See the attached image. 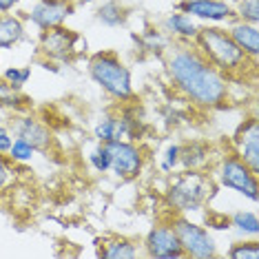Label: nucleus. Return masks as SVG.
<instances>
[{"label": "nucleus", "mask_w": 259, "mask_h": 259, "mask_svg": "<svg viewBox=\"0 0 259 259\" xmlns=\"http://www.w3.org/2000/svg\"><path fill=\"white\" fill-rule=\"evenodd\" d=\"M166 73L173 87L195 107L224 109L231 98V82L204 58L195 45L178 42L168 49Z\"/></svg>", "instance_id": "f257e3e1"}, {"label": "nucleus", "mask_w": 259, "mask_h": 259, "mask_svg": "<svg viewBox=\"0 0 259 259\" xmlns=\"http://www.w3.org/2000/svg\"><path fill=\"white\" fill-rule=\"evenodd\" d=\"M195 47L204 54L213 67H217L226 78H241L246 75V69L255 71L257 60H250L244 51L235 45L231 33L220 27H204L195 36Z\"/></svg>", "instance_id": "f03ea898"}, {"label": "nucleus", "mask_w": 259, "mask_h": 259, "mask_svg": "<svg viewBox=\"0 0 259 259\" xmlns=\"http://www.w3.org/2000/svg\"><path fill=\"white\" fill-rule=\"evenodd\" d=\"M215 184L210 175L202 173V168H186L170 182L166 191V202L178 213L199 210L213 195Z\"/></svg>", "instance_id": "7ed1b4c3"}, {"label": "nucleus", "mask_w": 259, "mask_h": 259, "mask_svg": "<svg viewBox=\"0 0 259 259\" xmlns=\"http://www.w3.org/2000/svg\"><path fill=\"white\" fill-rule=\"evenodd\" d=\"M89 75L100 89L104 93H109L117 102H126V100L133 98L131 71H128L126 64L115 54H111V51H100V54L91 56Z\"/></svg>", "instance_id": "20e7f679"}, {"label": "nucleus", "mask_w": 259, "mask_h": 259, "mask_svg": "<svg viewBox=\"0 0 259 259\" xmlns=\"http://www.w3.org/2000/svg\"><path fill=\"white\" fill-rule=\"evenodd\" d=\"M175 235L180 239V246L184 250V257L193 259H213L217 257V244L213 239V235L206 231L199 224H193L186 217H175L170 222Z\"/></svg>", "instance_id": "39448f33"}, {"label": "nucleus", "mask_w": 259, "mask_h": 259, "mask_svg": "<svg viewBox=\"0 0 259 259\" xmlns=\"http://www.w3.org/2000/svg\"><path fill=\"white\" fill-rule=\"evenodd\" d=\"M220 182L222 186L231 188V191L244 195L250 202L259 199V184H257V173L246 166L237 155H226L220 164Z\"/></svg>", "instance_id": "423d86ee"}, {"label": "nucleus", "mask_w": 259, "mask_h": 259, "mask_svg": "<svg viewBox=\"0 0 259 259\" xmlns=\"http://www.w3.org/2000/svg\"><path fill=\"white\" fill-rule=\"evenodd\" d=\"M78 40L80 36L71 29H67L64 25L47 29V31L40 33V56L45 60L51 62H67L78 54Z\"/></svg>", "instance_id": "0eeeda50"}, {"label": "nucleus", "mask_w": 259, "mask_h": 259, "mask_svg": "<svg viewBox=\"0 0 259 259\" xmlns=\"http://www.w3.org/2000/svg\"><path fill=\"white\" fill-rule=\"evenodd\" d=\"M111 155V170L120 180H135L142 173L144 166V155L138 144L131 140H115V142L104 144Z\"/></svg>", "instance_id": "6e6552de"}, {"label": "nucleus", "mask_w": 259, "mask_h": 259, "mask_svg": "<svg viewBox=\"0 0 259 259\" xmlns=\"http://www.w3.org/2000/svg\"><path fill=\"white\" fill-rule=\"evenodd\" d=\"M144 252L153 259H182L184 250L180 246V239L175 235L170 224H160L153 226L144 239Z\"/></svg>", "instance_id": "1a4fd4ad"}, {"label": "nucleus", "mask_w": 259, "mask_h": 259, "mask_svg": "<svg viewBox=\"0 0 259 259\" xmlns=\"http://www.w3.org/2000/svg\"><path fill=\"white\" fill-rule=\"evenodd\" d=\"M73 11H75L73 0H38L29 11V20L40 31H47V29L64 25L69 16H73Z\"/></svg>", "instance_id": "9d476101"}, {"label": "nucleus", "mask_w": 259, "mask_h": 259, "mask_svg": "<svg viewBox=\"0 0 259 259\" xmlns=\"http://www.w3.org/2000/svg\"><path fill=\"white\" fill-rule=\"evenodd\" d=\"M235 146H237V157L248 166L252 173H259V126L257 117H248L244 124L237 128L233 138Z\"/></svg>", "instance_id": "9b49d317"}, {"label": "nucleus", "mask_w": 259, "mask_h": 259, "mask_svg": "<svg viewBox=\"0 0 259 259\" xmlns=\"http://www.w3.org/2000/svg\"><path fill=\"white\" fill-rule=\"evenodd\" d=\"M11 128H14L16 138L27 140L29 144L33 146L36 151L47 153L54 146V133L49 131V126H45L40 120L31 115H18L11 120Z\"/></svg>", "instance_id": "f8f14e48"}, {"label": "nucleus", "mask_w": 259, "mask_h": 259, "mask_svg": "<svg viewBox=\"0 0 259 259\" xmlns=\"http://www.w3.org/2000/svg\"><path fill=\"white\" fill-rule=\"evenodd\" d=\"M178 9L191 18H202L208 22H224L235 16L226 0H182Z\"/></svg>", "instance_id": "ddd939ff"}, {"label": "nucleus", "mask_w": 259, "mask_h": 259, "mask_svg": "<svg viewBox=\"0 0 259 259\" xmlns=\"http://www.w3.org/2000/svg\"><path fill=\"white\" fill-rule=\"evenodd\" d=\"M93 135L100 144L115 142V140H133L135 138V122L128 115H107L96 124Z\"/></svg>", "instance_id": "4468645a"}, {"label": "nucleus", "mask_w": 259, "mask_h": 259, "mask_svg": "<svg viewBox=\"0 0 259 259\" xmlns=\"http://www.w3.org/2000/svg\"><path fill=\"white\" fill-rule=\"evenodd\" d=\"M228 33H231V38L235 40V45H237L250 60H257V56H259V29H257V25L237 20L231 25Z\"/></svg>", "instance_id": "2eb2a0df"}, {"label": "nucleus", "mask_w": 259, "mask_h": 259, "mask_svg": "<svg viewBox=\"0 0 259 259\" xmlns=\"http://www.w3.org/2000/svg\"><path fill=\"white\" fill-rule=\"evenodd\" d=\"M140 255L138 244L126 237H107L100 239V257L107 259H135Z\"/></svg>", "instance_id": "dca6fc26"}, {"label": "nucleus", "mask_w": 259, "mask_h": 259, "mask_svg": "<svg viewBox=\"0 0 259 259\" xmlns=\"http://www.w3.org/2000/svg\"><path fill=\"white\" fill-rule=\"evenodd\" d=\"M164 31L175 36L180 42H191V40H195L199 27L195 25V20H193L191 16L178 11V14H170L168 18L164 20Z\"/></svg>", "instance_id": "f3484780"}, {"label": "nucleus", "mask_w": 259, "mask_h": 259, "mask_svg": "<svg viewBox=\"0 0 259 259\" xmlns=\"http://www.w3.org/2000/svg\"><path fill=\"white\" fill-rule=\"evenodd\" d=\"M25 38V25L18 16L0 14V49H11Z\"/></svg>", "instance_id": "a211bd4d"}, {"label": "nucleus", "mask_w": 259, "mask_h": 259, "mask_svg": "<svg viewBox=\"0 0 259 259\" xmlns=\"http://www.w3.org/2000/svg\"><path fill=\"white\" fill-rule=\"evenodd\" d=\"M210 157V146L204 142H191L180 146V164L184 168H204Z\"/></svg>", "instance_id": "6ab92c4d"}, {"label": "nucleus", "mask_w": 259, "mask_h": 259, "mask_svg": "<svg viewBox=\"0 0 259 259\" xmlns=\"http://www.w3.org/2000/svg\"><path fill=\"white\" fill-rule=\"evenodd\" d=\"M128 18V9L120 0H107L102 7L98 9V20L107 27H122Z\"/></svg>", "instance_id": "aec40b11"}, {"label": "nucleus", "mask_w": 259, "mask_h": 259, "mask_svg": "<svg viewBox=\"0 0 259 259\" xmlns=\"http://www.w3.org/2000/svg\"><path fill=\"white\" fill-rule=\"evenodd\" d=\"M231 228L239 231L241 235H248V237H257L259 235V217L250 210H237L231 220Z\"/></svg>", "instance_id": "412c9836"}, {"label": "nucleus", "mask_w": 259, "mask_h": 259, "mask_svg": "<svg viewBox=\"0 0 259 259\" xmlns=\"http://www.w3.org/2000/svg\"><path fill=\"white\" fill-rule=\"evenodd\" d=\"M0 107L14 109V111H22L27 107V98L20 93V89L11 87L9 82L3 78H0Z\"/></svg>", "instance_id": "4be33fe9"}, {"label": "nucleus", "mask_w": 259, "mask_h": 259, "mask_svg": "<svg viewBox=\"0 0 259 259\" xmlns=\"http://www.w3.org/2000/svg\"><path fill=\"white\" fill-rule=\"evenodd\" d=\"M140 42H142V47L146 51H151V54H162L168 47L166 38H164L162 31H157V29H146L142 36H140Z\"/></svg>", "instance_id": "5701e85b"}, {"label": "nucleus", "mask_w": 259, "mask_h": 259, "mask_svg": "<svg viewBox=\"0 0 259 259\" xmlns=\"http://www.w3.org/2000/svg\"><path fill=\"white\" fill-rule=\"evenodd\" d=\"M33 153H36V149H33V146L29 144L27 140L16 138L14 142H11V146H9L7 155H9V160H11V162H31Z\"/></svg>", "instance_id": "b1692460"}, {"label": "nucleus", "mask_w": 259, "mask_h": 259, "mask_svg": "<svg viewBox=\"0 0 259 259\" xmlns=\"http://www.w3.org/2000/svg\"><path fill=\"white\" fill-rule=\"evenodd\" d=\"M29 78H31V69L29 67H9V69H5V73H3V80H7L16 89H22L29 82Z\"/></svg>", "instance_id": "393cba45"}, {"label": "nucleus", "mask_w": 259, "mask_h": 259, "mask_svg": "<svg viewBox=\"0 0 259 259\" xmlns=\"http://www.w3.org/2000/svg\"><path fill=\"white\" fill-rule=\"evenodd\" d=\"M228 257L233 259H259V241H244V244H235L228 250Z\"/></svg>", "instance_id": "a878e982"}, {"label": "nucleus", "mask_w": 259, "mask_h": 259, "mask_svg": "<svg viewBox=\"0 0 259 259\" xmlns=\"http://www.w3.org/2000/svg\"><path fill=\"white\" fill-rule=\"evenodd\" d=\"M237 16H239V20L257 25L259 22V0H239Z\"/></svg>", "instance_id": "bb28decb"}, {"label": "nucleus", "mask_w": 259, "mask_h": 259, "mask_svg": "<svg viewBox=\"0 0 259 259\" xmlns=\"http://www.w3.org/2000/svg\"><path fill=\"white\" fill-rule=\"evenodd\" d=\"M89 164L98 170V173H107V170H111V155H109L107 146L100 144L98 149H93L91 155H89Z\"/></svg>", "instance_id": "cd10ccee"}, {"label": "nucleus", "mask_w": 259, "mask_h": 259, "mask_svg": "<svg viewBox=\"0 0 259 259\" xmlns=\"http://www.w3.org/2000/svg\"><path fill=\"white\" fill-rule=\"evenodd\" d=\"M180 164V144H170L166 151H164V160H162V170L170 173L173 168H178Z\"/></svg>", "instance_id": "c85d7f7f"}, {"label": "nucleus", "mask_w": 259, "mask_h": 259, "mask_svg": "<svg viewBox=\"0 0 259 259\" xmlns=\"http://www.w3.org/2000/svg\"><path fill=\"white\" fill-rule=\"evenodd\" d=\"M11 173H14V170H11V160L5 157V153H0V191L9 184Z\"/></svg>", "instance_id": "c756f323"}, {"label": "nucleus", "mask_w": 259, "mask_h": 259, "mask_svg": "<svg viewBox=\"0 0 259 259\" xmlns=\"http://www.w3.org/2000/svg\"><path fill=\"white\" fill-rule=\"evenodd\" d=\"M14 138H11V131L7 126H0V153H7Z\"/></svg>", "instance_id": "7c9ffc66"}, {"label": "nucleus", "mask_w": 259, "mask_h": 259, "mask_svg": "<svg viewBox=\"0 0 259 259\" xmlns=\"http://www.w3.org/2000/svg\"><path fill=\"white\" fill-rule=\"evenodd\" d=\"M20 0H0V14H9Z\"/></svg>", "instance_id": "2f4dec72"}, {"label": "nucleus", "mask_w": 259, "mask_h": 259, "mask_svg": "<svg viewBox=\"0 0 259 259\" xmlns=\"http://www.w3.org/2000/svg\"><path fill=\"white\" fill-rule=\"evenodd\" d=\"M75 3H80V5H89V3H93V0H75Z\"/></svg>", "instance_id": "473e14b6"}, {"label": "nucleus", "mask_w": 259, "mask_h": 259, "mask_svg": "<svg viewBox=\"0 0 259 259\" xmlns=\"http://www.w3.org/2000/svg\"><path fill=\"white\" fill-rule=\"evenodd\" d=\"M235 3H239V0H235Z\"/></svg>", "instance_id": "72a5a7b5"}]
</instances>
